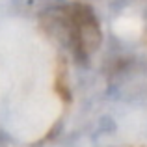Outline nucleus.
<instances>
[{
	"instance_id": "f257e3e1",
	"label": "nucleus",
	"mask_w": 147,
	"mask_h": 147,
	"mask_svg": "<svg viewBox=\"0 0 147 147\" xmlns=\"http://www.w3.org/2000/svg\"><path fill=\"white\" fill-rule=\"evenodd\" d=\"M47 19V28L56 34L78 60H88L100 47V26L91 7L84 4H69L49 11Z\"/></svg>"
}]
</instances>
